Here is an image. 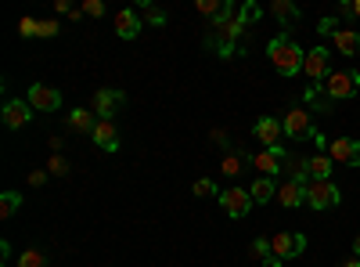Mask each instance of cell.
Returning <instances> with one entry per match:
<instances>
[{"label": "cell", "mask_w": 360, "mask_h": 267, "mask_svg": "<svg viewBox=\"0 0 360 267\" xmlns=\"http://www.w3.org/2000/svg\"><path fill=\"white\" fill-rule=\"evenodd\" d=\"M266 58H270V66H274L281 76H295V73H303V62H307V51L299 47L292 37H274L266 44Z\"/></svg>", "instance_id": "cell-1"}, {"label": "cell", "mask_w": 360, "mask_h": 267, "mask_svg": "<svg viewBox=\"0 0 360 267\" xmlns=\"http://www.w3.org/2000/svg\"><path fill=\"white\" fill-rule=\"evenodd\" d=\"M360 91V73L356 69H339L324 80V98L328 101H349Z\"/></svg>", "instance_id": "cell-2"}, {"label": "cell", "mask_w": 360, "mask_h": 267, "mask_svg": "<svg viewBox=\"0 0 360 267\" xmlns=\"http://www.w3.org/2000/svg\"><path fill=\"white\" fill-rule=\"evenodd\" d=\"M281 127H285V137H292V141L317 137V127H314V120H310V112H307V108H292L285 120H281Z\"/></svg>", "instance_id": "cell-3"}, {"label": "cell", "mask_w": 360, "mask_h": 267, "mask_svg": "<svg viewBox=\"0 0 360 267\" xmlns=\"http://www.w3.org/2000/svg\"><path fill=\"white\" fill-rule=\"evenodd\" d=\"M339 188L332 181H307V202L314 206V210H332V206H339Z\"/></svg>", "instance_id": "cell-4"}, {"label": "cell", "mask_w": 360, "mask_h": 267, "mask_svg": "<svg viewBox=\"0 0 360 267\" xmlns=\"http://www.w3.org/2000/svg\"><path fill=\"white\" fill-rule=\"evenodd\" d=\"M324 156L332 159V163L360 166V141H353V137H335V141H328V148H324Z\"/></svg>", "instance_id": "cell-5"}, {"label": "cell", "mask_w": 360, "mask_h": 267, "mask_svg": "<svg viewBox=\"0 0 360 267\" xmlns=\"http://www.w3.org/2000/svg\"><path fill=\"white\" fill-rule=\"evenodd\" d=\"M303 73H307L310 83L328 80V76H332V51H328V47H314L307 54V62H303Z\"/></svg>", "instance_id": "cell-6"}, {"label": "cell", "mask_w": 360, "mask_h": 267, "mask_svg": "<svg viewBox=\"0 0 360 267\" xmlns=\"http://www.w3.org/2000/svg\"><path fill=\"white\" fill-rule=\"evenodd\" d=\"M307 249V239L299 231H278L274 239H270V253H274L278 260H288V256H299Z\"/></svg>", "instance_id": "cell-7"}, {"label": "cell", "mask_w": 360, "mask_h": 267, "mask_svg": "<svg viewBox=\"0 0 360 267\" xmlns=\"http://www.w3.org/2000/svg\"><path fill=\"white\" fill-rule=\"evenodd\" d=\"M25 101L33 105V112H58V108H62V94H58L54 87H47V83H33V87H29Z\"/></svg>", "instance_id": "cell-8"}, {"label": "cell", "mask_w": 360, "mask_h": 267, "mask_svg": "<svg viewBox=\"0 0 360 267\" xmlns=\"http://www.w3.org/2000/svg\"><path fill=\"white\" fill-rule=\"evenodd\" d=\"M217 199H220V206H224L227 217H245V213L252 210V195H249L245 188H227V192H220Z\"/></svg>", "instance_id": "cell-9"}, {"label": "cell", "mask_w": 360, "mask_h": 267, "mask_svg": "<svg viewBox=\"0 0 360 267\" xmlns=\"http://www.w3.org/2000/svg\"><path fill=\"white\" fill-rule=\"evenodd\" d=\"M29 120H33V105H29V101L11 98V101L4 105V127H8V130H22Z\"/></svg>", "instance_id": "cell-10"}, {"label": "cell", "mask_w": 360, "mask_h": 267, "mask_svg": "<svg viewBox=\"0 0 360 267\" xmlns=\"http://www.w3.org/2000/svg\"><path fill=\"white\" fill-rule=\"evenodd\" d=\"M281 134H285V127H281V120H274V116H263V120L256 123V141L266 144V148H281Z\"/></svg>", "instance_id": "cell-11"}, {"label": "cell", "mask_w": 360, "mask_h": 267, "mask_svg": "<svg viewBox=\"0 0 360 267\" xmlns=\"http://www.w3.org/2000/svg\"><path fill=\"white\" fill-rule=\"evenodd\" d=\"M144 29V18L134 11V8H123L115 15V33L123 37V40H137V33Z\"/></svg>", "instance_id": "cell-12"}, {"label": "cell", "mask_w": 360, "mask_h": 267, "mask_svg": "<svg viewBox=\"0 0 360 267\" xmlns=\"http://www.w3.org/2000/svg\"><path fill=\"white\" fill-rule=\"evenodd\" d=\"M278 199H281V206H303L307 202V181H295V177H288V181H281L278 185Z\"/></svg>", "instance_id": "cell-13"}, {"label": "cell", "mask_w": 360, "mask_h": 267, "mask_svg": "<svg viewBox=\"0 0 360 267\" xmlns=\"http://www.w3.org/2000/svg\"><path fill=\"white\" fill-rule=\"evenodd\" d=\"M94 144L101 148V152H119V130H115V123L112 120H98V127H94Z\"/></svg>", "instance_id": "cell-14"}, {"label": "cell", "mask_w": 360, "mask_h": 267, "mask_svg": "<svg viewBox=\"0 0 360 267\" xmlns=\"http://www.w3.org/2000/svg\"><path fill=\"white\" fill-rule=\"evenodd\" d=\"M281 159H285L281 148H263V152L252 156V166H256L263 177H270V173H281Z\"/></svg>", "instance_id": "cell-15"}, {"label": "cell", "mask_w": 360, "mask_h": 267, "mask_svg": "<svg viewBox=\"0 0 360 267\" xmlns=\"http://www.w3.org/2000/svg\"><path fill=\"white\" fill-rule=\"evenodd\" d=\"M115 105H123V94H119V91H98L94 94V116H98V120H112Z\"/></svg>", "instance_id": "cell-16"}, {"label": "cell", "mask_w": 360, "mask_h": 267, "mask_svg": "<svg viewBox=\"0 0 360 267\" xmlns=\"http://www.w3.org/2000/svg\"><path fill=\"white\" fill-rule=\"evenodd\" d=\"M69 127H72L76 134H94V127H98L94 108H72V112H69Z\"/></svg>", "instance_id": "cell-17"}, {"label": "cell", "mask_w": 360, "mask_h": 267, "mask_svg": "<svg viewBox=\"0 0 360 267\" xmlns=\"http://www.w3.org/2000/svg\"><path fill=\"white\" fill-rule=\"evenodd\" d=\"M332 170H335V163L328 159V156H310V159H307L310 181H332Z\"/></svg>", "instance_id": "cell-18"}, {"label": "cell", "mask_w": 360, "mask_h": 267, "mask_svg": "<svg viewBox=\"0 0 360 267\" xmlns=\"http://www.w3.org/2000/svg\"><path fill=\"white\" fill-rule=\"evenodd\" d=\"M335 40V51L339 54H360V33H356V29H339V33L332 37Z\"/></svg>", "instance_id": "cell-19"}, {"label": "cell", "mask_w": 360, "mask_h": 267, "mask_svg": "<svg viewBox=\"0 0 360 267\" xmlns=\"http://www.w3.org/2000/svg\"><path fill=\"white\" fill-rule=\"evenodd\" d=\"M252 202H270L278 195V185H274V177H259V181H252Z\"/></svg>", "instance_id": "cell-20"}, {"label": "cell", "mask_w": 360, "mask_h": 267, "mask_svg": "<svg viewBox=\"0 0 360 267\" xmlns=\"http://www.w3.org/2000/svg\"><path fill=\"white\" fill-rule=\"evenodd\" d=\"M220 166H224V177H238V173H242V166H245V156L238 152V148H227Z\"/></svg>", "instance_id": "cell-21"}, {"label": "cell", "mask_w": 360, "mask_h": 267, "mask_svg": "<svg viewBox=\"0 0 360 267\" xmlns=\"http://www.w3.org/2000/svg\"><path fill=\"white\" fill-rule=\"evenodd\" d=\"M18 206H22V195L18 192H4L0 195V221H11L18 213Z\"/></svg>", "instance_id": "cell-22"}, {"label": "cell", "mask_w": 360, "mask_h": 267, "mask_svg": "<svg viewBox=\"0 0 360 267\" xmlns=\"http://www.w3.org/2000/svg\"><path fill=\"white\" fill-rule=\"evenodd\" d=\"M270 15H274L278 22H292V18H299V8L292 4V0H274V4H270Z\"/></svg>", "instance_id": "cell-23"}, {"label": "cell", "mask_w": 360, "mask_h": 267, "mask_svg": "<svg viewBox=\"0 0 360 267\" xmlns=\"http://www.w3.org/2000/svg\"><path fill=\"white\" fill-rule=\"evenodd\" d=\"M252 249L259 253V260H263V267H278V256L270 253V239H252Z\"/></svg>", "instance_id": "cell-24"}, {"label": "cell", "mask_w": 360, "mask_h": 267, "mask_svg": "<svg viewBox=\"0 0 360 267\" xmlns=\"http://www.w3.org/2000/svg\"><path fill=\"white\" fill-rule=\"evenodd\" d=\"M198 15H205V18H217L224 8H227V0H198Z\"/></svg>", "instance_id": "cell-25"}, {"label": "cell", "mask_w": 360, "mask_h": 267, "mask_svg": "<svg viewBox=\"0 0 360 267\" xmlns=\"http://www.w3.org/2000/svg\"><path fill=\"white\" fill-rule=\"evenodd\" d=\"M18 267H47V260H44L40 249H25V253L18 256Z\"/></svg>", "instance_id": "cell-26"}, {"label": "cell", "mask_w": 360, "mask_h": 267, "mask_svg": "<svg viewBox=\"0 0 360 267\" xmlns=\"http://www.w3.org/2000/svg\"><path fill=\"white\" fill-rule=\"evenodd\" d=\"M141 11H144V18L152 22V25H162V22H166V11H162V8H155V4H148V0L141 4Z\"/></svg>", "instance_id": "cell-27"}, {"label": "cell", "mask_w": 360, "mask_h": 267, "mask_svg": "<svg viewBox=\"0 0 360 267\" xmlns=\"http://www.w3.org/2000/svg\"><path fill=\"white\" fill-rule=\"evenodd\" d=\"M37 37H44V40L58 37V22L54 18H37Z\"/></svg>", "instance_id": "cell-28"}, {"label": "cell", "mask_w": 360, "mask_h": 267, "mask_svg": "<svg viewBox=\"0 0 360 267\" xmlns=\"http://www.w3.org/2000/svg\"><path fill=\"white\" fill-rule=\"evenodd\" d=\"M79 11H83L86 18H101V15H105V4H101V0H83Z\"/></svg>", "instance_id": "cell-29"}, {"label": "cell", "mask_w": 360, "mask_h": 267, "mask_svg": "<svg viewBox=\"0 0 360 267\" xmlns=\"http://www.w3.org/2000/svg\"><path fill=\"white\" fill-rule=\"evenodd\" d=\"M238 15H242V22H245V25H252V22H259L263 8H259V4H252V0H249V4H245L242 11H238Z\"/></svg>", "instance_id": "cell-30"}, {"label": "cell", "mask_w": 360, "mask_h": 267, "mask_svg": "<svg viewBox=\"0 0 360 267\" xmlns=\"http://www.w3.org/2000/svg\"><path fill=\"white\" fill-rule=\"evenodd\" d=\"M195 195H202V199H209V195H220L217 192V185L209 181V177H202V181H195Z\"/></svg>", "instance_id": "cell-31"}, {"label": "cell", "mask_w": 360, "mask_h": 267, "mask_svg": "<svg viewBox=\"0 0 360 267\" xmlns=\"http://www.w3.org/2000/svg\"><path fill=\"white\" fill-rule=\"evenodd\" d=\"M339 29H342V25H339L335 18H321V25H317V33H324V37H335Z\"/></svg>", "instance_id": "cell-32"}, {"label": "cell", "mask_w": 360, "mask_h": 267, "mask_svg": "<svg viewBox=\"0 0 360 267\" xmlns=\"http://www.w3.org/2000/svg\"><path fill=\"white\" fill-rule=\"evenodd\" d=\"M51 173H54V177H65V173H69V163H65L62 156H58V152L51 156Z\"/></svg>", "instance_id": "cell-33"}, {"label": "cell", "mask_w": 360, "mask_h": 267, "mask_svg": "<svg viewBox=\"0 0 360 267\" xmlns=\"http://www.w3.org/2000/svg\"><path fill=\"white\" fill-rule=\"evenodd\" d=\"M18 33L22 37H37V18H22L18 22Z\"/></svg>", "instance_id": "cell-34"}, {"label": "cell", "mask_w": 360, "mask_h": 267, "mask_svg": "<svg viewBox=\"0 0 360 267\" xmlns=\"http://www.w3.org/2000/svg\"><path fill=\"white\" fill-rule=\"evenodd\" d=\"M44 181H47V173H44V170H33V173H29V185H33V188H40Z\"/></svg>", "instance_id": "cell-35"}, {"label": "cell", "mask_w": 360, "mask_h": 267, "mask_svg": "<svg viewBox=\"0 0 360 267\" xmlns=\"http://www.w3.org/2000/svg\"><path fill=\"white\" fill-rule=\"evenodd\" d=\"M342 267H360V256H349V260H342Z\"/></svg>", "instance_id": "cell-36"}, {"label": "cell", "mask_w": 360, "mask_h": 267, "mask_svg": "<svg viewBox=\"0 0 360 267\" xmlns=\"http://www.w3.org/2000/svg\"><path fill=\"white\" fill-rule=\"evenodd\" d=\"M353 256H360V235H356V239H353Z\"/></svg>", "instance_id": "cell-37"}, {"label": "cell", "mask_w": 360, "mask_h": 267, "mask_svg": "<svg viewBox=\"0 0 360 267\" xmlns=\"http://www.w3.org/2000/svg\"><path fill=\"white\" fill-rule=\"evenodd\" d=\"M353 18H360V0H353Z\"/></svg>", "instance_id": "cell-38"}]
</instances>
